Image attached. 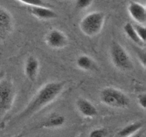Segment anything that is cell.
<instances>
[{"mask_svg":"<svg viewBox=\"0 0 146 137\" xmlns=\"http://www.w3.org/2000/svg\"><path fill=\"white\" fill-rule=\"evenodd\" d=\"M64 87V82L59 81H50L43 85L31 98L24 109L19 114L17 120L28 118L51 104L63 92Z\"/></svg>","mask_w":146,"mask_h":137,"instance_id":"6da1fadb","label":"cell"},{"mask_svg":"<svg viewBox=\"0 0 146 137\" xmlns=\"http://www.w3.org/2000/svg\"><path fill=\"white\" fill-rule=\"evenodd\" d=\"M105 21L106 14L103 11H92L81 19L80 30L86 37H96L102 31Z\"/></svg>","mask_w":146,"mask_h":137,"instance_id":"7a4b0ae2","label":"cell"},{"mask_svg":"<svg viewBox=\"0 0 146 137\" xmlns=\"http://www.w3.org/2000/svg\"><path fill=\"white\" fill-rule=\"evenodd\" d=\"M100 101L107 106L125 108L129 106L130 98L125 93L112 86L105 87L100 92Z\"/></svg>","mask_w":146,"mask_h":137,"instance_id":"3957f363","label":"cell"},{"mask_svg":"<svg viewBox=\"0 0 146 137\" xmlns=\"http://www.w3.org/2000/svg\"><path fill=\"white\" fill-rule=\"evenodd\" d=\"M109 53L111 62L115 68L124 71L132 69V59L126 49L120 43L113 41Z\"/></svg>","mask_w":146,"mask_h":137,"instance_id":"277c9868","label":"cell"},{"mask_svg":"<svg viewBox=\"0 0 146 137\" xmlns=\"http://www.w3.org/2000/svg\"><path fill=\"white\" fill-rule=\"evenodd\" d=\"M15 98L16 89L12 81L7 78L0 80V116L11 110Z\"/></svg>","mask_w":146,"mask_h":137,"instance_id":"5b68a950","label":"cell"},{"mask_svg":"<svg viewBox=\"0 0 146 137\" xmlns=\"http://www.w3.org/2000/svg\"><path fill=\"white\" fill-rule=\"evenodd\" d=\"M45 42L48 47L54 49H61L68 44L66 34L58 29H52L46 33Z\"/></svg>","mask_w":146,"mask_h":137,"instance_id":"8992f818","label":"cell"},{"mask_svg":"<svg viewBox=\"0 0 146 137\" xmlns=\"http://www.w3.org/2000/svg\"><path fill=\"white\" fill-rule=\"evenodd\" d=\"M14 18L11 13L0 6V40L9 37L14 30Z\"/></svg>","mask_w":146,"mask_h":137,"instance_id":"52a82bcc","label":"cell"},{"mask_svg":"<svg viewBox=\"0 0 146 137\" xmlns=\"http://www.w3.org/2000/svg\"><path fill=\"white\" fill-rule=\"evenodd\" d=\"M130 17L137 24L145 25L146 22V9L143 4L137 1H131L128 6Z\"/></svg>","mask_w":146,"mask_h":137,"instance_id":"ba28073f","label":"cell"},{"mask_svg":"<svg viewBox=\"0 0 146 137\" xmlns=\"http://www.w3.org/2000/svg\"><path fill=\"white\" fill-rule=\"evenodd\" d=\"M78 112L84 117L93 118L98 115V110L91 101L85 98H79L76 101Z\"/></svg>","mask_w":146,"mask_h":137,"instance_id":"9c48e42d","label":"cell"},{"mask_svg":"<svg viewBox=\"0 0 146 137\" xmlns=\"http://www.w3.org/2000/svg\"><path fill=\"white\" fill-rule=\"evenodd\" d=\"M40 64L38 59L34 56L27 57L24 64V74L29 81H35L39 71Z\"/></svg>","mask_w":146,"mask_h":137,"instance_id":"30bf717a","label":"cell"},{"mask_svg":"<svg viewBox=\"0 0 146 137\" xmlns=\"http://www.w3.org/2000/svg\"><path fill=\"white\" fill-rule=\"evenodd\" d=\"M29 11L31 15L36 18L41 20H51L57 17V14L48 7L44 6H36L29 7Z\"/></svg>","mask_w":146,"mask_h":137,"instance_id":"8fae6325","label":"cell"},{"mask_svg":"<svg viewBox=\"0 0 146 137\" xmlns=\"http://www.w3.org/2000/svg\"><path fill=\"white\" fill-rule=\"evenodd\" d=\"M76 67L83 71H91L98 69V66L96 61L88 55H81L76 61Z\"/></svg>","mask_w":146,"mask_h":137,"instance_id":"7c38bea8","label":"cell"},{"mask_svg":"<svg viewBox=\"0 0 146 137\" xmlns=\"http://www.w3.org/2000/svg\"><path fill=\"white\" fill-rule=\"evenodd\" d=\"M123 31L125 35H126V37L129 39H131V41H132L134 44H136L137 46H139V47H144L145 46V44H144L140 39L138 36L137 35L136 32L135 31V29L133 27V24L132 23L127 22L123 26Z\"/></svg>","mask_w":146,"mask_h":137,"instance_id":"4fadbf2b","label":"cell"},{"mask_svg":"<svg viewBox=\"0 0 146 137\" xmlns=\"http://www.w3.org/2000/svg\"><path fill=\"white\" fill-rule=\"evenodd\" d=\"M143 126V123L141 121H136V122L130 124L119 131L118 136L121 137H128L129 136L132 135L141 130Z\"/></svg>","mask_w":146,"mask_h":137,"instance_id":"5bb4252c","label":"cell"},{"mask_svg":"<svg viewBox=\"0 0 146 137\" xmlns=\"http://www.w3.org/2000/svg\"><path fill=\"white\" fill-rule=\"evenodd\" d=\"M66 118L64 116L56 114L53 115L49 118L46 120L45 122L43 124V126L46 128H54V127H59L65 124Z\"/></svg>","mask_w":146,"mask_h":137,"instance_id":"9a60e30c","label":"cell"},{"mask_svg":"<svg viewBox=\"0 0 146 137\" xmlns=\"http://www.w3.org/2000/svg\"><path fill=\"white\" fill-rule=\"evenodd\" d=\"M133 27L135 29V31L136 32L137 35L140 38V39L145 44L146 41V30L145 27L143 24H133Z\"/></svg>","mask_w":146,"mask_h":137,"instance_id":"2e32d148","label":"cell"},{"mask_svg":"<svg viewBox=\"0 0 146 137\" xmlns=\"http://www.w3.org/2000/svg\"><path fill=\"white\" fill-rule=\"evenodd\" d=\"M18 1L26 5H28L29 7H36V6L50 7L49 4L46 2L45 0H18Z\"/></svg>","mask_w":146,"mask_h":137,"instance_id":"e0dca14e","label":"cell"},{"mask_svg":"<svg viewBox=\"0 0 146 137\" xmlns=\"http://www.w3.org/2000/svg\"><path fill=\"white\" fill-rule=\"evenodd\" d=\"M94 0H75V6L78 9L84 10L92 5Z\"/></svg>","mask_w":146,"mask_h":137,"instance_id":"ac0fdd59","label":"cell"},{"mask_svg":"<svg viewBox=\"0 0 146 137\" xmlns=\"http://www.w3.org/2000/svg\"><path fill=\"white\" fill-rule=\"evenodd\" d=\"M108 131L104 128H98L92 130L90 132L88 137H106Z\"/></svg>","mask_w":146,"mask_h":137,"instance_id":"d6986e66","label":"cell"},{"mask_svg":"<svg viewBox=\"0 0 146 137\" xmlns=\"http://www.w3.org/2000/svg\"><path fill=\"white\" fill-rule=\"evenodd\" d=\"M135 52H136L137 57H138V60L141 62V64H142L143 67L145 68L146 65V59H145V49H142L141 48H135Z\"/></svg>","mask_w":146,"mask_h":137,"instance_id":"ffe728a7","label":"cell"},{"mask_svg":"<svg viewBox=\"0 0 146 137\" xmlns=\"http://www.w3.org/2000/svg\"><path fill=\"white\" fill-rule=\"evenodd\" d=\"M138 103L140 106L145 110L146 108V94L145 92L141 93L138 96Z\"/></svg>","mask_w":146,"mask_h":137,"instance_id":"44dd1931","label":"cell"},{"mask_svg":"<svg viewBox=\"0 0 146 137\" xmlns=\"http://www.w3.org/2000/svg\"><path fill=\"white\" fill-rule=\"evenodd\" d=\"M143 133L142 131H137L136 133H135V134H132V135L129 136L128 137H143Z\"/></svg>","mask_w":146,"mask_h":137,"instance_id":"7402d4cb","label":"cell"}]
</instances>
